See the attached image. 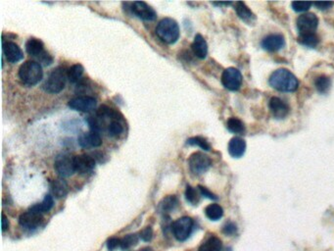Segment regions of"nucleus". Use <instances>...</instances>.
<instances>
[{
	"instance_id": "obj_1",
	"label": "nucleus",
	"mask_w": 334,
	"mask_h": 251,
	"mask_svg": "<svg viewBox=\"0 0 334 251\" xmlns=\"http://www.w3.org/2000/svg\"><path fill=\"white\" fill-rule=\"evenodd\" d=\"M269 84L275 91L282 93H293L298 88L299 82L290 71L286 69H279L271 75Z\"/></svg>"
},
{
	"instance_id": "obj_2",
	"label": "nucleus",
	"mask_w": 334,
	"mask_h": 251,
	"mask_svg": "<svg viewBox=\"0 0 334 251\" xmlns=\"http://www.w3.org/2000/svg\"><path fill=\"white\" fill-rule=\"evenodd\" d=\"M156 33L162 42L173 44L178 42L180 31L177 22L171 18H165L158 24Z\"/></svg>"
},
{
	"instance_id": "obj_3",
	"label": "nucleus",
	"mask_w": 334,
	"mask_h": 251,
	"mask_svg": "<svg viewBox=\"0 0 334 251\" xmlns=\"http://www.w3.org/2000/svg\"><path fill=\"white\" fill-rule=\"evenodd\" d=\"M19 77L27 85H34L42 81L43 77L42 65L35 61H27L19 69Z\"/></svg>"
},
{
	"instance_id": "obj_4",
	"label": "nucleus",
	"mask_w": 334,
	"mask_h": 251,
	"mask_svg": "<svg viewBox=\"0 0 334 251\" xmlns=\"http://www.w3.org/2000/svg\"><path fill=\"white\" fill-rule=\"evenodd\" d=\"M66 78L68 77L63 68L58 67L54 69L43 84V89L49 94L61 93L65 87Z\"/></svg>"
},
{
	"instance_id": "obj_5",
	"label": "nucleus",
	"mask_w": 334,
	"mask_h": 251,
	"mask_svg": "<svg viewBox=\"0 0 334 251\" xmlns=\"http://www.w3.org/2000/svg\"><path fill=\"white\" fill-rule=\"evenodd\" d=\"M188 165L193 174L201 175L209 170L212 166V160L209 156L202 152H195L189 157Z\"/></svg>"
},
{
	"instance_id": "obj_6",
	"label": "nucleus",
	"mask_w": 334,
	"mask_h": 251,
	"mask_svg": "<svg viewBox=\"0 0 334 251\" xmlns=\"http://www.w3.org/2000/svg\"><path fill=\"white\" fill-rule=\"evenodd\" d=\"M193 220L190 217H181L172 224L175 238L179 241H187L193 229Z\"/></svg>"
},
{
	"instance_id": "obj_7",
	"label": "nucleus",
	"mask_w": 334,
	"mask_h": 251,
	"mask_svg": "<svg viewBox=\"0 0 334 251\" xmlns=\"http://www.w3.org/2000/svg\"><path fill=\"white\" fill-rule=\"evenodd\" d=\"M54 168L57 174L62 178L70 177L76 172L73 158L68 154H59L56 157Z\"/></svg>"
},
{
	"instance_id": "obj_8",
	"label": "nucleus",
	"mask_w": 334,
	"mask_h": 251,
	"mask_svg": "<svg viewBox=\"0 0 334 251\" xmlns=\"http://www.w3.org/2000/svg\"><path fill=\"white\" fill-rule=\"evenodd\" d=\"M221 84L232 92L238 91L242 84V75L236 68H228L221 75Z\"/></svg>"
},
{
	"instance_id": "obj_9",
	"label": "nucleus",
	"mask_w": 334,
	"mask_h": 251,
	"mask_svg": "<svg viewBox=\"0 0 334 251\" xmlns=\"http://www.w3.org/2000/svg\"><path fill=\"white\" fill-rule=\"evenodd\" d=\"M296 24L300 34L316 33L314 31L319 26V19L313 13H304L298 17Z\"/></svg>"
},
{
	"instance_id": "obj_10",
	"label": "nucleus",
	"mask_w": 334,
	"mask_h": 251,
	"mask_svg": "<svg viewBox=\"0 0 334 251\" xmlns=\"http://www.w3.org/2000/svg\"><path fill=\"white\" fill-rule=\"evenodd\" d=\"M131 5H132L131 10L139 19H142L145 21H154L156 19V12L151 6H149L146 2L136 1V2L132 3Z\"/></svg>"
},
{
	"instance_id": "obj_11",
	"label": "nucleus",
	"mask_w": 334,
	"mask_h": 251,
	"mask_svg": "<svg viewBox=\"0 0 334 251\" xmlns=\"http://www.w3.org/2000/svg\"><path fill=\"white\" fill-rule=\"evenodd\" d=\"M42 222H43V216L42 214L33 212L31 210L23 213L19 218L20 225L27 230H34L39 228L42 225Z\"/></svg>"
},
{
	"instance_id": "obj_12",
	"label": "nucleus",
	"mask_w": 334,
	"mask_h": 251,
	"mask_svg": "<svg viewBox=\"0 0 334 251\" xmlns=\"http://www.w3.org/2000/svg\"><path fill=\"white\" fill-rule=\"evenodd\" d=\"M96 106V100L91 96H79L69 101V107L81 112H90Z\"/></svg>"
},
{
	"instance_id": "obj_13",
	"label": "nucleus",
	"mask_w": 334,
	"mask_h": 251,
	"mask_svg": "<svg viewBox=\"0 0 334 251\" xmlns=\"http://www.w3.org/2000/svg\"><path fill=\"white\" fill-rule=\"evenodd\" d=\"M73 162L76 171L82 175L91 173L95 167V159L86 154L73 157Z\"/></svg>"
},
{
	"instance_id": "obj_14",
	"label": "nucleus",
	"mask_w": 334,
	"mask_h": 251,
	"mask_svg": "<svg viewBox=\"0 0 334 251\" xmlns=\"http://www.w3.org/2000/svg\"><path fill=\"white\" fill-rule=\"evenodd\" d=\"M262 47L270 52H275L281 50L285 45V40L282 34L272 33L266 37L261 42Z\"/></svg>"
},
{
	"instance_id": "obj_15",
	"label": "nucleus",
	"mask_w": 334,
	"mask_h": 251,
	"mask_svg": "<svg viewBox=\"0 0 334 251\" xmlns=\"http://www.w3.org/2000/svg\"><path fill=\"white\" fill-rule=\"evenodd\" d=\"M2 50H3V55L5 56L8 62H19L24 58V54L21 48L15 42H3Z\"/></svg>"
},
{
	"instance_id": "obj_16",
	"label": "nucleus",
	"mask_w": 334,
	"mask_h": 251,
	"mask_svg": "<svg viewBox=\"0 0 334 251\" xmlns=\"http://www.w3.org/2000/svg\"><path fill=\"white\" fill-rule=\"evenodd\" d=\"M269 107H270L272 116L275 119L282 120L289 113L288 105L279 97H272L269 102Z\"/></svg>"
},
{
	"instance_id": "obj_17",
	"label": "nucleus",
	"mask_w": 334,
	"mask_h": 251,
	"mask_svg": "<svg viewBox=\"0 0 334 251\" xmlns=\"http://www.w3.org/2000/svg\"><path fill=\"white\" fill-rule=\"evenodd\" d=\"M79 144L84 148L98 147L102 145V138L97 132H90L87 134H83L80 136Z\"/></svg>"
},
{
	"instance_id": "obj_18",
	"label": "nucleus",
	"mask_w": 334,
	"mask_h": 251,
	"mask_svg": "<svg viewBox=\"0 0 334 251\" xmlns=\"http://www.w3.org/2000/svg\"><path fill=\"white\" fill-rule=\"evenodd\" d=\"M246 150V142L241 137H233L229 144V152L233 158H240L243 156Z\"/></svg>"
},
{
	"instance_id": "obj_19",
	"label": "nucleus",
	"mask_w": 334,
	"mask_h": 251,
	"mask_svg": "<svg viewBox=\"0 0 334 251\" xmlns=\"http://www.w3.org/2000/svg\"><path fill=\"white\" fill-rule=\"evenodd\" d=\"M191 47H192L193 53L196 57H198L200 59L206 58V56L208 54V45H207V42L205 41V39L201 34L198 33L195 35Z\"/></svg>"
},
{
	"instance_id": "obj_20",
	"label": "nucleus",
	"mask_w": 334,
	"mask_h": 251,
	"mask_svg": "<svg viewBox=\"0 0 334 251\" xmlns=\"http://www.w3.org/2000/svg\"><path fill=\"white\" fill-rule=\"evenodd\" d=\"M26 50L31 56L36 57L38 59L41 56H42L44 53L46 52L44 50L43 42L41 40L34 39V38H31L27 42V43H26Z\"/></svg>"
},
{
	"instance_id": "obj_21",
	"label": "nucleus",
	"mask_w": 334,
	"mask_h": 251,
	"mask_svg": "<svg viewBox=\"0 0 334 251\" xmlns=\"http://www.w3.org/2000/svg\"><path fill=\"white\" fill-rule=\"evenodd\" d=\"M234 9L236 11L238 17L246 23H250L255 19V15L252 11L245 5L244 2H236L234 3Z\"/></svg>"
},
{
	"instance_id": "obj_22",
	"label": "nucleus",
	"mask_w": 334,
	"mask_h": 251,
	"mask_svg": "<svg viewBox=\"0 0 334 251\" xmlns=\"http://www.w3.org/2000/svg\"><path fill=\"white\" fill-rule=\"evenodd\" d=\"M53 204H54V201H53L52 196L47 194V195H45V198L41 203H38V204L31 206L30 210L33 212H36V213H40L42 215L43 213L49 212L53 207Z\"/></svg>"
},
{
	"instance_id": "obj_23",
	"label": "nucleus",
	"mask_w": 334,
	"mask_h": 251,
	"mask_svg": "<svg viewBox=\"0 0 334 251\" xmlns=\"http://www.w3.org/2000/svg\"><path fill=\"white\" fill-rule=\"evenodd\" d=\"M51 190L55 198L57 199H62L64 196L67 195L68 193V186L66 182H64L61 178L53 181L51 185Z\"/></svg>"
},
{
	"instance_id": "obj_24",
	"label": "nucleus",
	"mask_w": 334,
	"mask_h": 251,
	"mask_svg": "<svg viewBox=\"0 0 334 251\" xmlns=\"http://www.w3.org/2000/svg\"><path fill=\"white\" fill-rule=\"evenodd\" d=\"M221 249L222 243L219 238L211 237L199 247L198 251H221Z\"/></svg>"
},
{
	"instance_id": "obj_25",
	"label": "nucleus",
	"mask_w": 334,
	"mask_h": 251,
	"mask_svg": "<svg viewBox=\"0 0 334 251\" xmlns=\"http://www.w3.org/2000/svg\"><path fill=\"white\" fill-rule=\"evenodd\" d=\"M205 214L210 220L218 221L222 217L224 210L219 206V204L213 203V204H210L205 208Z\"/></svg>"
},
{
	"instance_id": "obj_26",
	"label": "nucleus",
	"mask_w": 334,
	"mask_h": 251,
	"mask_svg": "<svg viewBox=\"0 0 334 251\" xmlns=\"http://www.w3.org/2000/svg\"><path fill=\"white\" fill-rule=\"evenodd\" d=\"M314 86L320 94H326L331 86V81L326 76H321L316 79Z\"/></svg>"
},
{
	"instance_id": "obj_27",
	"label": "nucleus",
	"mask_w": 334,
	"mask_h": 251,
	"mask_svg": "<svg viewBox=\"0 0 334 251\" xmlns=\"http://www.w3.org/2000/svg\"><path fill=\"white\" fill-rule=\"evenodd\" d=\"M84 67L81 64L73 65L67 72V77L71 83H77L84 74Z\"/></svg>"
},
{
	"instance_id": "obj_28",
	"label": "nucleus",
	"mask_w": 334,
	"mask_h": 251,
	"mask_svg": "<svg viewBox=\"0 0 334 251\" xmlns=\"http://www.w3.org/2000/svg\"><path fill=\"white\" fill-rule=\"evenodd\" d=\"M227 126H228L229 131L233 134H244L245 133V126L243 124V122L237 118H234V117L230 118L228 120Z\"/></svg>"
},
{
	"instance_id": "obj_29",
	"label": "nucleus",
	"mask_w": 334,
	"mask_h": 251,
	"mask_svg": "<svg viewBox=\"0 0 334 251\" xmlns=\"http://www.w3.org/2000/svg\"><path fill=\"white\" fill-rule=\"evenodd\" d=\"M298 42L305 46L313 48L319 44L320 39L316 33H307V34H300L298 38Z\"/></svg>"
},
{
	"instance_id": "obj_30",
	"label": "nucleus",
	"mask_w": 334,
	"mask_h": 251,
	"mask_svg": "<svg viewBox=\"0 0 334 251\" xmlns=\"http://www.w3.org/2000/svg\"><path fill=\"white\" fill-rule=\"evenodd\" d=\"M178 199L175 195H170L166 199H163V201L161 202L160 206L161 209L165 213H169L172 210L175 209L178 206Z\"/></svg>"
},
{
	"instance_id": "obj_31",
	"label": "nucleus",
	"mask_w": 334,
	"mask_h": 251,
	"mask_svg": "<svg viewBox=\"0 0 334 251\" xmlns=\"http://www.w3.org/2000/svg\"><path fill=\"white\" fill-rule=\"evenodd\" d=\"M200 191H197L196 189L190 186L187 187V190H185V199L188 200L189 203H191L192 205H197L199 201H200Z\"/></svg>"
},
{
	"instance_id": "obj_32",
	"label": "nucleus",
	"mask_w": 334,
	"mask_h": 251,
	"mask_svg": "<svg viewBox=\"0 0 334 251\" xmlns=\"http://www.w3.org/2000/svg\"><path fill=\"white\" fill-rule=\"evenodd\" d=\"M138 242V237L136 235H127L125 236V238H123L121 240V248L123 250H126V249H129L131 247L135 246L137 244Z\"/></svg>"
},
{
	"instance_id": "obj_33",
	"label": "nucleus",
	"mask_w": 334,
	"mask_h": 251,
	"mask_svg": "<svg viewBox=\"0 0 334 251\" xmlns=\"http://www.w3.org/2000/svg\"><path fill=\"white\" fill-rule=\"evenodd\" d=\"M188 145L201 147L202 149H204L206 151L211 150V146H210L209 142L205 138H203L201 136H195V137L189 138V139H188Z\"/></svg>"
},
{
	"instance_id": "obj_34",
	"label": "nucleus",
	"mask_w": 334,
	"mask_h": 251,
	"mask_svg": "<svg viewBox=\"0 0 334 251\" xmlns=\"http://www.w3.org/2000/svg\"><path fill=\"white\" fill-rule=\"evenodd\" d=\"M123 131L124 128L119 121L114 120L110 123V125L108 126V133L111 136H119L123 133Z\"/></svg>"
},
{
	"instance_id": "obj_35",
	"label": "nucleus",
	"mask_w": 334,
	"mask_h": 251,
	"mask_svg": "<svg viewBox=\"0 0 334 251\" xmlns=\"http://www.w3.org/2000/svg\"><path fill=\"white\" fill-rule=\"evenodd\" d=\"M312 2H301V1H294L291 3L293 10L296 12H306L309 10L312 6Z\"/></svg>"
},
{
	"instance_id": "obj_36",
	"label": "nucleus",
	"mask_w": 334,
	"mask_h": 251,
	"mask_svg": "<svg viewBox=\"0 0 334 251\" xmlns=\"http://www.w3.org/2000/svg\"><path fill=\"white\" fill-rule=\"evenodd\" d=\"M152 236H153V230L151 229V227H146L139 232L140 239L144 241H151Z\"/></svg>"
},
{
	"instance_id": "obj_37",
	"label": "nucleus",
	"mask_w": 334,
	"mask_h": 251,
	"mask_svg": "<svg viewBox=\"0 0 334 251\" xmlns=\"http://www.w3.org/2000/svg\"><path fill=\"white\" fill-rule=\"evenodd\" d=\"M236 230H237V227H236V225H235L234 223H232V222L227 223V224L225 225L224 229H222V231H224L226 235H228V236H232V235H234V234L236 232Z\"/></svg>"
},
{
	"instance_id": "obj_38",
	"label": "nucleus",
	"mask_w": 334,
	"mask_h": 251,
	"mask_svg": "<svg viewBox=\"0 0 334 251\" xmlns=\"http://www.w3.org/2000/svg\"><path fill=\"white\" fill-rule=\"evenodd\" d=\"M121 246V240L117 238H111L107 241V247L110 251L115 250L117 247Z\"/></svg>"
},
{
	"instance_id": "obj_39",
	"label": "nucleus",
	"mask_w": 334,
	"mask_h": 251,
	"mask_svg": "<svg viewBox=\"0 0 334 251\" xmlns=\"http://www.w3.org/2000/svg\"><path fill=\"white\" fill-rule=\"evenodd\" d=\"M198 189L202 196H205V198H208V199H213V200L218 199V198L214 193H212L208 188H204L202 186H198Z\"/></svg>"
},
{
	"instance_id": "obj_40",
	"label": "nucleus",
	"mask_w": 334,
	"mask_h": 251,
	"mask_svg": "<svg viewBox=\"0 0 334 251\" xmlns=\"http://www.w3.org/2000/svg\"><path fill=\"white\" fill-rule=\"evenodd\" d=\"M313 4L320 10H327V9H329V8H331L333 6V2H328V1H325V2L324 1V2L319 1V2H314Z\"/></svg>"
},
{
	"instance_id": "obj_41",
	"label": "nucleus",
	"mask_w": 334,
	"mask_h": 251,
	"mask_svg": "<svg viewBox=\"0 0 334 251\" xmlns=\"http://www.w3.org/2000/svg\"><path fill=\"white\" fill-rule=\"evenodd\" d=\"M1 227H2V230L5 231V230H8L9 228V221L7 219V217L5 216L4 213H2V220H1Z\"/></svg>"
},
{
	"instance_id": "obj_42",
	"label": "nucleus",
	"mask_w": 334,
	"mask_h": 251,
	"mask_svg": "<svg viewBox=\"0 0 334 251\" xmlns=\"http://www.w3.org/2000/svg\"><path fill=\"white\" fill-rule=\"evenodd\" d=\"M139 251H151V249H150V248H144V249H142V250Z\"/></svg>"
}]
</instances>
